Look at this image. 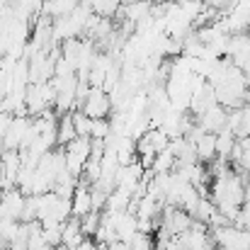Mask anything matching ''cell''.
I'll return each instance as SVG.
<instances>
[{
	"mask_svg": "<svg viewBox=\"0 0 250 250\" xmlns=\"http://www.w3.org/2000/svg\"><path fill=\"white\" fill-rule=\"evenodd\" d=\"M63 153H66V167L71 170L73 177H83L85 163L90 161L92 156V139L90 136H76L68 146H63Z\"/></svg>",
	"mask_w": 250,
	"mask_h": 250,
	"instance_id": "1",
	"label": "cell"
},
{
	"mask_svg": "<svg viewBox=\"0 0 250 250\" xmlns=\"http://www.w3.org/2000/svg\"><path fill=\"white\" fill-rule=\"evenodd\" d=\"M81 109L92 119H104V117H109L114 112V104H112V97H109V92L104 87H90V92H87Z\"/></svg>",
	"mask_w": 250,
	"mask_h": 250,
	"instance_id": "2",
	"label": "cell"
},
{
	"mask_svg": "<svg viewBox=\"0 0 250 250\" xmlns=\"http://www.w3.org/2000/svg\"><path fill=\"white\" fill-rule=\"evenodd\" d=\"M24 204H27V194H24L20 187H12V189L2 192V199H0V219L22 221Z\"/></svg>",
	"mask_w": 250,
	"mask_h": 250,
	"instance_id": "3",
	"label": "cell"
},
{
	"mask_svg": "<svg viewBox=\"0 0 250 250\" xmlns=\"http://www.w3.org/2000/svg\"><path fill=\"white\" fill-rule=\"evenodd\" d=\"M32 124H34L32 117H12L10 129H7V134L2 139V148L5 151H12V148L20 151L24 139H27V134H29V129H32Z\"/></svg>",
	"mask_w": 250,
	"mask_h": 250,
	"instance_id": "4",
	"label": "cell"
},
{
	"mask_svg": "<svg viewBox=\"0 0 250 250\" xmlns=\"http://www.w3.org/2000/svg\"><path fill=\"white\" fill-rule=\"evenodd\" d=\"M207 131H211V134H219L224 126H226V122H229V109L224 107V104H211L209 109H204L199 117H194Z\"/></svg>",
	"mask_w": 250,
	"mask_h": 250,
	"instance_id": "5",
	"label": "cell"
},
{
	"mask_svg": "<svg viewBox=\"0 0 250 250\" xmlns=\"http://www.w3.org/2000/svg\"><path fill=\"white\" fill-rule=\"evenodd\" d=\"M71 202H73V216H78V219H83L85 214L92 211V192H90V185L83 177L78 180V187H76Z\"/></svg>",
	"mask_w": 250,
	"mask_h": 250,
	"instance_id": "6",
	"label": "cell"
},
{
	"mask_svg": "<svg viewBox=\"0 0 250 250\" xmlns=\"http://www.w3.org/2000/svg\"><path fill=\"white\" fill-rule=\"evenodd\" d=\"M85 238V231H83V221L78 219V216H71L66 224H63V246H71V248H76V246H81Z\"/></svg>",
	"mask_w": 250,
	"mask_h": 250,
	"instance_id": "7",
	"label": "cell"
},
{
	"mask_svg": "<svg viewBox=\"0 0 250 250\" xmlns=\"http://www.w3.org/2000/svg\"><path fill=\"white\" fill-rule=\"evenodd\" d=\"M194 146H197V156H199V161L209 163V161L216 158V134L204 131V134L194 141Z\"/></svg>",
	"mask_w": 250,
	"mask_h": 250,
	"instance_id": "8",
	"label": "cell"
},
{
	"mask_svg": "<svg viewBox=\"0 0 250 250\" xmlns=\"http://www.w3.org/2000/svg\"><path fill=\"white\" fill-rule=\"evenodd\" d=\"M76 136H78V131H76V124H73L71 112L59 114V148L68 146V144H71Z\"/></svg>",
	"mask_w": 250,
	"mask_h": 250,
	"instance_id": "9",
	"label": "cell"
},
{
	"mask_svg": "<svg viewBox=\"0 0 250 250\" xmlns=\"http://www.w3.org/2000/svg\"><path fill=\"white\" fill-rule=\"evenodd\" d=\"M236 141H238V136L229 126H224L216 134V158H229L231 151H233V146H236Z\"/></svg>",
	"mask_w": 250,
	"mask_h": 250,
	"instance_id": "10",
	"label": "cell"
},
{
	"mask_svg": "<svg viewBox=\"0 0 250 250\" xmlns=\"http://www.w3.org/2000/svg\"><path fill=\"white\" fill-rule=\"evenodd\" d=\"M175 166H177V158H175V153H172V151H170V146H167L166 151H161V153L153 158L151 170H153V172H172Z\"/></svg>",
	"mask_w": 250,
	"mask_h": 250,
	"instance_id": "11",
	"label": "cell"
},
{
	"mask_svg": "<svg viewBox=\"0 0 250 250\" xmlns=\"http://www.w3.org/2000/svg\"><path fill=\"white\" fill-rule=\"evenodd\" d=\"M87 2H90L92 12L100 15V17H112L122 7V0H87Z\"/></svg>",
	"mask_w": 250,
	"mask_h": 250,
	"instance_id": "12",
	"label": "cell"
},
{
	"mask_svg": "<svg viewBox=\"0 0 250 250\" xmlns=\"http://www.w3.org/2000/svg\"><path fill=\"white\" fill-rule=\"evenodd\" d=\"M81 221H83L85 236H87V238H95V233H97V229H100V224H102V211L92 209L90 214H85Z\"/></svg>",
	"mask_w": 250,
	"mask_h": 250,
	"instance_id": "13",
	"label": "cell"
},
{
	"mask_svg": "<svg viewBox=\"0 0 250 250\" xmlns=\"http://www.w3.org/2000/svg\"><path fill=\"white\" fill-rule=\"evenodd\" d=\"M71 117H73V124H76L78 136H90V129H92V117H87L83 109H73V112H71Z\"/></svg>",
	"mask_w": 250,
	"mask_h": 250,
	"instance_id": "14",
	"label": "cell"
},
{
	"mask_svg": "<svg viewBox=\"0 0 250 250\" xmlns=\"http://www.w3.org/2000/svg\"><path fill=\"white\" fill-rule=\"evenodd\" d=\"M112 134V122H109V117H104V119H92V129H90V139H107Z\"/></svg>",
	"mask_w": 250,
	"mask_h": 250,
	"instance_id": "15",
	"label": "cell"
},
{
	"mask_svg": "<svg viewBox=\"0 0 250 250\" xmlns=\"http://www.w3.org/2000/svg\"><path fill=\"white\" fill-rule=\"evenodd\" d=\"M129 250H156V241L151 238V233L139 231V233L129 241Z\"/></svg>",
	"mask_w": 250,
	"mask_h": 250,
	"instance_id": "16",
	"label": "cell"
},
{
	"mask_svg": "<svg viewBox=\"0 0 250 250\" xmlns=\"http://www.w3.org/2000/svg\"><path fill=\"white\" fill-rule=\"evenodd\" d=\"M241 114H243V119H241L238 139H243V136H250V102H246V104L241 107Z\"/></svg>",
	"mask_w": 250,
	"mask_h": 250,
	"instance_id": "17",
	"label": "cell"
},
{
	"mask_svg": "<svg viewBox=\"0 0 250 250\" xmlns=\"http://www.w3.org/2000/svg\"><path fill=\"white\" fill-rule=\"evenodd\" d=\"M73 250H100V243L95 241V238H85L81 246H76Z\"/></svg>",
	"mask_w": 250,
	"mask_h": 250,
	"instance_id": "18",
	"label": "cell"
},
{
	"mask_svg": "<svg viewBox=\"0 0 250 250\" xmlns=\"http://www.w3.org/2000/svg\"><path fill=\"white\" fill-rule=\"evenodd\" d=\"M102 250H129V243H124V241H114V243L104 246Z\"/></svg>",
	"mask_w": 250,
	"mask_h": 250,
	"instance_id": "19",
	"label": "cell"
},
{
	"mask_svg": "<svg viewBox=\"0 0 250 250\" xmlns=\"http://www.w3.org/2000/svg\"><path fill=\"white\" fill-rule=\"evenodd\" d=\"M2 156H5V148H2V144H0V167H2Z\"/></svg>",
	"mask_w": 250,
	"mask_h": 250,
	"instance_id": "20",
	"label": "cell"
},
{
	"mask_svg": "<svg viewBox=\"0 0 250 250\" xmlns=\"http://www.w3.org/2000/svg\"><path fill=\"white\" fill-rule=\"evenodd\" d=\"M56 250H73V248H71V246H63V243H61V246H56Z\"/></svg>",
	"mask_w": 250,
	"mask_h": 250,
	"instance_id": "21",
	"label": "cell"
},
{
	"mask_svg": "<svg viewBox=\"0 0 250 250\" xmlns=\"http://www.w3.org/2000/svg\"><path fill=\"white\" fill-rule=\"evenodd\" d=\"M246 32H248V34H250V24H248V29H246Z\"/></svg>",
	"mask_w": 250,
	"mask_h": 250,
	"instance_id": "22",
	"label": "cell"
},
{
	"mask_svg": "<svg viewBox=\"0 0 250 250\" xmlns=\"http://www.w3.org/2000/svg\"><path fill=\"white\" fill-rule=\"evenodd\" d=\"M0 250H2V248H0Z\"/></svg>",
	"mask_w": 250,
	"mask_h": 250,
	"instance_id": "23",
	"label": "cell"
}]
</instances>
